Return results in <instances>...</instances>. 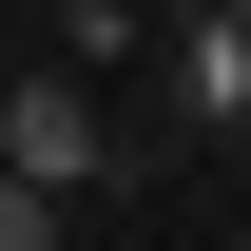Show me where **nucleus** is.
<instances>
[{
	"instance_id": "obj_1",
	"label": "nucleus",
	"mask_w": 251,
	"mask_h": 251,
	"mask_svg": "<svg viewBox=\"0 0 251 251\" xmlns=\"http://www.w3.org/2000/svg\"><path fill=\"white\" fill-rule=\"evenodd\" d=\"M0 174H39L58 213H77L97 174H116V155H97V77H77V58H39L20 97H0Z\"/></svg>"
},
{
	"instance_id": "obj_2",
	"label": "nucleus",
	"mask_w": 251,
	"mask_h": 251,
	"mask_svg": "<svg viewBox=\"0 0 251 251\" xmlns=\"http://www.w3.org/2000/svg\"><path fill=\"white\" fill-rule=\"evenodd\" d=\"M174 116H193V135L251 116V20H232V0H174Z\"/></svg>"
},
{
	"instance_id": "obj_3",
	"label": "nucleus",
	"mask_w": 251,
	"mask_h": 251,
	"mask_svg": "<svg viewBox=\"0 0 251 251\" xmlns=\"http://www.w3.org/2000/svg\"><path fill=\"white\" fill-rule=\"evenodd\" d=\"M0 251H58V193L39 174H0Z\"/></svg>"
},
{
	"instance_id": "obj_4",
	"label": "nucleus",
	"mask_w": 251,
	"mask_h": 251,
	"mask_svg": "<svg viewBox=\"0 0 251 251\" xmlns=\"http://www.w3.org/2000/svg\"><path fill=\"white\" fill-rule=\"evenodd\" d=\"M232 20H251V0H232Z\"/></svg>"
}]
</instances>
